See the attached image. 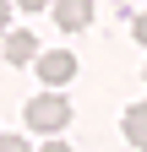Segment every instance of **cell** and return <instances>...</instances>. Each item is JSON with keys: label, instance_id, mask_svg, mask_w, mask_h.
I'll list each match as a JSON object with an SVG mask.
<instances>
[{"label": "cell", "instance_id": "1", "mask_svg": "<svg viewBox=\"0 0 147 152\" xmlns=\"http://www.w3.org/2000/svg\"><path fill=\"white\" fill-rule=\"evenodd\" d=\"M71 125V103L60 92H38V98L27 103V130H38V136H60Z\"/></svg>", "mask_w": 147, "mask_h": 152}, {"label": "cell", "instance_id": "2", "mask_svg": "<svg viewBox=\"0 0 147 152\" xmlns=\"http://www.w3.org/2000/svg\"><path fill=\"white\" fill-rule=\"evenodd\" d=\"M33 60H38L44 87H65L71 76H76V54H71V49H49V54H33Z\"/></svg>", "mask_w": 147, "mask_h": 152}, {"label": "cell", "instance_id": "3", "mask_svg": "<svg viewBox=\"0 0 147 152\" xmlns=\"http://www.w3.org/2000/svg\"><path fill=\"white\" fill-rule=\"evenodd\" d=\"M49 11H54V22H60L65 33L93 27V0H49Z\"/></svg>", "mask_w": 147, "mask_h": 152}, {"label": "cell", "instance_id": "4", "mask_svg": "<svg viewBox=\"0 0 147 152\" xmlns=\"http://www.w3.org/2000/svg\"><path fill=\"white\" fill-rule=\"evenodd\" d=\"M0 54H6L11 65H27L33 54H38V38H33V33H6V49H0Z\"/></svg>", "mask_w": 147, "mask_h": 152}, {"label": "cell", "instance_id": "5", "mask_svg": "<svg viewBox=\"0 0 147 152\" xmlns=\"http://www.w3.org/2000/svg\"><path fill=\"white\" fill-rule=\"evenodd\" d=\"M125 141H131V147H147V109L142 103L125 109Z\"/></svg>", "mask_w": 147, "mask_h": 152}, {"label": "cell", "instance_id": "6", "mask_svg": "<svg viewBox=\"0 0 147 152\" xmlns=\"http://www.w3.org/2000/svg\"><path fill=\"white\" fill-rule=\"evenodd\" d=\"M0 152H33V147H27L22 136H0Z\"/></svg>", "mask_w": 147, "mask_h": 152}, {"label": "cell", "instance_id": "7", "mask_svg": "<svg viewBox=\"0 0 147 152\" xmlns=\"http://www.w3.org/2000/svg\"><path fill=\"white\" fill-rule=\"evenodd\" d=\"M49 0H16V11H44Z\"/></svg>", "mask_w": 147, "mask_h": 152}, {"label": "cell", "instance_id": "8", "mask_svg": "<svg viewBox=\"0 0 147 152\" xmlns=\"http://www.w3.org/2000/svg\"><path fill=\"white\" fill-rule=\"evenodd\" d=\"M11 27V0H0V33Z\"/></svg>", "mask_w": 147, "mask_h": 152}, {"label": "cell", "instance_id": "9", "mask_svg": "<svg viewBox=\"0 0 147 152\" xmlns=\"http://www.w3.org/2000/svg\"><path fill=\"white\" fill-rule=\"evenodd\" d=\"M44 152H71V147H65L60 136H49V141H44Z\"/></svg>", "mask_w": 147, "mask_h": 152}]
</instances>
